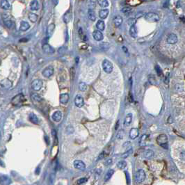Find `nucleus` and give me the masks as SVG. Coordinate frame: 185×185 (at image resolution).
<instances>
[{"label":"nucleus","mask_w":185,"mask_h":185,"mask_svg":"<svg viewBox=\"0 0 185 185\" xmlns=\"http://www.w3.org/2000/svg\"><path fill=\"white\" fill-rule=\"evenodd\" d=\"M24 101V97L22 94H19L17 96H15L13 99H12L11 103L15 105V106H20L23 103V102Z\"/></svg>","instance_id":"obj_5"},{"label":"nucleus","mask_w":185,"mask_h":185,"mask_svg":"<svg viewBox=\"0 0 185 185\" xmlns=\"http://www.w3.org/2000/svg\"><path fill=\"white\" fill-rule=\"evenodd\" d=\"M126 166H127V163L125 161H120L117 163V166L120 169H123L126 167Z\"/></svg>","instance_id":"obj_36"},{"label":"nucleus","mask_w":185,"mask_h":185,"mask_svg":"<svg viewBox=\"0 0 185 185\" xmlns=\"http://www.w3.org/2000/svg\"><path fill=\"white\" fill-rule=\"evenodd\" d=\"M146 179V173L143 170L139 169L137 170L135 174V181L136 183L140 184L142 183Z\"/></svg>","instance_id":"obj_3"},{"label":"nucleus","mask_w":185,"mask_h":185,"mask_svg":"<svg viewBox=\"0 0 185 185\" xmlns=\"http://www.w3.org/2000/svg\"><path fill=\"white\" fill-rule=\"evenodd\" d=\"M125 175H126V177H127V184L129 185V183H130V179H129V175L127 171H125Z\"/></svg>","instance_id":"obj_46"},{"label":"nucleus","mask_w":185,"mask_h":185,"mask_svg":"<svg viewBox=\"0 0 185 185\" xmlns=\"http://www.w3.org/2000/svg\"><path fill=\"white\" fill-rule=\"evenodd\" d=\"M109 13V11L108 9H102L99 12V17L101 18L102 20H104L107 17Z\"/></svg>","instance_id":"obj_23"},{"label":"nucleus","mask_w":185,"mask_h":185,"mask_svg":"<svg viewBox=\"0 0 185 185\" xmlns=\"http://www.w3.org/2000/svg\"><path fill=\"white\" fill-rule=\"evenodd\" d=\"M31 98L35 100V101L37 102H41L42 101V98L40 97V96H39L38 94L36 93H33V95L31 96Z\"/></svg>","instance_id":"obj_41"},{"label":"nucleus","mask_w":185,"mask_h":185,"mask_svg":"<svg viewBox=\"0 0 185 185\" xmlns=\"http://www.w3.org/2000/svg\"><path fill=\"white\" fill-rule=\"evenodd\" d=\"M72 13L68 11L67 13H65L64 16H63V21L65 23H68L70 22L72 20Z\"/></svg>","instance_id":"obj_25"},{"label":"nucleus","mask_w":185,"mask_h":185,"mask_svg":"<svg viewBox=\"0 0 185 185\" xmlns=\"http://www.w3.org/2000/svg\"><path fill=\"white\" fill-rule=\"evenodd\" d=\"M147 137H148V136L146 134L143 135L142 136H141V138L140 141H139V143H140V146H144L146 145V139H147Z\"/></svg>","instance_id":"obj_38"},{"label":"nucleus","mask_w":185,"mask_h":185,"mask_svg":"<svg viewBox=\"0 0 185 185\" xmlns=\"http://www.w3.org/2000/svg\"><path fill=\"white\" fill-rule=\"evenodd\" d=\"M123 17H121V16H120V15H116L113 18V24H114L116 27H120V25L123 23Z\"/></svg>","instance_id":"obj_14"},{"label":"nucleus","mask_w":185,"mask_h":185,"mask_svg":"<svg viewBox=\"0 0 185 185\" xmlns=\"http://www.w3.org/2000/svg\"><path fill=\"white\" fill-rule=\"evenodd\" d=\"M52 136H53V137H54V138H56V130L53 129V130L52 131Z\"/></svg>","instance_id":"obj_48"},{"label":"nucleus","mask_w":185,"mask_h":185,"mask_svg":"<svg viewBox=\"0 0 185 185\" xmlns=\"http://www.w3.org/2000/svg\"><path fill=\"white\" fill-rule=\"evenodd\" d=\"M4 24L6 27L8 29H12L15 25L14 22L12 20H11L10 19H8V17H6V20H4Z\"/></svg>","instance_id":"obj_27"},{"label":"nucleus","mask_w":185,"mask_h":185,"mask_svg":"<svg viewBox=\"0 0 185 185\" xmlns=\"http://www.w3.org/2000/svg\"><path fill=\"white\" fill-rule=\"evenodd\" d=\"M112 159H108V160L106 161V162L104 163V164H105V166H109V165H111V164L112 163Z\"/></svg>","instance_id":"obj_45"},{"label":"nucleus","mask_w":185,"mask_h":185,"mask_svg":"<svg viewBox=\"0 0 185 185\" xmlns=\"http://www.w3.org/2000/svg\"><path fill=\"white\" fill-rule=\"evenodd\" d=\"M122 49H123V51H124V52H126V53L127 52V48H126L125 47H124V46H123V47H122Z\"/></svg>","instance_id":"obj_50"},{"label":"nucleus","mask_w":185,"mask_h":185,"mask_svg":"<svg viewBox=\"0 0 185 185\" xmlns=\"http://www.w3.org/2000/svg\"><path fill=\"white\" fill-rule=\"evenodd\" d=\"M178 40V36L175 34H173V33H171L168 35L167 36V38H166V41L168 43V44L170 45H173V44H175Z\"/></svg>","instance_id":"obj_8"},{"label":"nucleus","mask_w":185,"mask_h":185,"mask_svg":"<svg viewBox=\"0 0 185 185\" xmlns=\"http://www.w3.org/2000/svg\"><path fill=\"white\" fill-rule=\"evenodd\" d=\"M114 173V170H112V169H109L108 171H107V173H106V175H104V182H107V181H109V179H111V178L112 177V175Z\"/></svg>","instance_id":"obj_30"},{"label":"nucleus","mask_w":185,"mask_h":185,"mask_svg":"<svg viewBox=\"0 0 185 185\" xmlns=\"http://www.w3.org/2000/svg\"><path fill=\"white\" fill-rule=\"evenodd\" d=\"M135 23H136V20L134 18H129L127 20V24L130 25V27L135 25Z\"/></svg>","instance_id":"obj_44"},{"label":"nucleus","mask_w":185,"mask_h":185,"mask_svg":"<svg viewBox=\"0 0 185 185\" xmlns=\"http://www.w3.org/2000/svg\"><path fill=\"white\" fill-rule=\"evenodd\" d=\"M132 151H133L132 148H130L129 150H127L125 153H123V154L122 155V157L125 159V158H127V157H129V155L132 153Z\"/></svg>","instance_id":"obj_39"},{"label":"nucleus","mask_w":185,"mask_h":185,"mask_svg":"<svg viewBox=\"0 0 185 185\" xmlns=\"http://www.w3.org/2000/svg\"><path fill=\"white\" fill-rule=\"evenodd\" d=\"M144 18L148 22H158L160 19L158 14L152 12L146 13L144 15Z\"/></svg>","instance_id":"obj_2"},{"label":"nucleus","mask_w":185,"mask_h":185,"mask_svg":"<svg viewBox=\"0 0 185 185\" xmlns=\"http://www.w3.org/2000/svg\"><path fill=\"white\" fill-rule=\"evenodd\" d=\"M143 155L147 159H151L152 157L154 156V152L151 150H148L144 152Z\"/></svg>","instance_id":"obj_32"},{"label":"nucleus","mask_w":185,"mask_h":185,"mask_svg":"<svg viewBox=\"0 0 185 185\" xmlns=\"http://www.w3.org/2000/svg\"><path fill=\"white\" fill-rule=\"evenodd\" d=\"M87 181H88V179H87L86 178H82L79 179L78 180H77V185H83V184H84V183H86Z\"/></svg>","instance_id":"obj_43"},{"label":"nucleus","mask_w":185,"mask_h":185,"mask_svg":"<svg viewBox=\"0 0 185 185\" xmlns=\"http://www.w3.org/2000/svg\"><path fill=\"white\" fill-rule=\"evenodd\" d=\"M124 136H125V131L123 129H120L118 131V132L116 134V139H118V140L123 139L124 138Z\"/></svg>","instance_id":"obj_34"},{"label":"nucleus","mask_w":185,"mask_h":185,"mask_svg":"<svg viewBox=\"0 0 185 185\" xmlns=\"http://www.w3.org/2000/svg\"><path fill=\"white\" fill-rule=\"evenodd\" d=\"M87 88H88L87 85H86V83H84V82H81V83H79V90H80L81 91H85V90H87Z\"/></svg>","instance_id":"obj_37"},{"label":"nucleus","mask_w":185,"mask_h":185,"mask_svg":"<svg viewBox=\"0 0 185 185\" xmlns=\"http://www.w3.org/2000/svg\"><path fill=\"white\" fill-rule=\"evenodd\" d=\"M73 165L74 168L80 170H84L86 169V164L81 160H75Z\"/></svg>","instance_id":"obj_9"},{"label":"nucleus","mask_w":185,"mask_h":185,"mask_svg":"<svg viewBox=\"0 0 185 185\" xmlns=\"http://www.w3.org/2000/svg\"><path fill=\"white\" fill-rule=\"evenodd\" d=\"M100 47L103 50H108L109 48V44L108 43H102L100 44Z\"/></svg>","instance_id":"obj_42"},{"label":"nucleus","mask_w":185,"mask_h":185,"mask_svg":"<svg viewBox=\"0 0 185 185\" xmlns=\"http://www.w3.org/2000/svg\"><path fill=\"white\" fill-rule=\"evenodd\" d=\"M93 36L94 38V39L97 41H101L104 38V36L100 31L99 30H96L93 31Z\"/></svg>","instance_id":"obj_13"},{"label":"nucleus","mask_w":185,"mask_h":185,"mask_svg":"<svg viewBox=\"0 0 185 185\" xmlns=\"http://www.w3.org/2000/svg\"><path fill=\"white\" fill-rule=\"evenodd\" d=\"M96 27L99 31H104L105 28V24L103 20H98L96 23Z\"/></svg>","instance_id":"obj_29"},{"label":"nucleus","mask_w":185,"mask_h":185,"mask_svg":"<svg viewBox=\"0 0 185 185\" xmlns=\"http://www.w3.org/2000/svg\"><path fill=\"white\" fill-rule=\"evenodd\" d=\"M30 8L31 11H38L40 8L39 2L36 0L31 1L30 3Z\"/></svg>","instance_id":"obj_16"},{"label":"nucleus","mask_w":185,"mask_h":185,"mask_svg":"<svg viewBox=\"0 0 185 185\" xmlns=\"http://www.w3.org/2000/svg\"><path fill=\"white\" fill-rule=\"evenodd\" d=\"M43 86V81L40 79H34L31 83V88L35 91H38Z\"/></svg>","instance_id":"obj_6"},{"label":"nucleus","mask_w":185,"mask_h":185,"mask_svg":"<svg viewBox=\"0 0 185 185\" xmlns=\"http://www.w3.org/2000/svg\"><path fill=\"white\" fill-rule=\"evenodd\" d=\"M121 12L123 13L124 14H125V15H129V13L132 12V8L129 6H125V7L122 8Z\"/></svg>","instance_id":"obj_35"},{"label":"nucleus","mask_w":185,"mask_h":185,"mask_svg":"<svg viewBox=\"0 0 185 185\" xmlns=\"http://www.w3.org/2000/svg\"><path fill=\"white\" fill-rule=\"evenodd\" d=\"M88 17L89 18V20H90L91 21H93V22L96 21V14H95V12L93 11V9H91V8L89 9V11H88Z\"/></svg>","instance_id":"obj_28"},{"label":"nucleus","mask_w":185,"mask_h":185,"mask_svg":"<svg viewBox=\"0 0 185 185\" xmlns=\"http://www.w3.org/2000/svg\"><path fill=\"white\" fill-rule=\"evenodd\" d=\"M139 134V132L137 128H132L129 132V137L132 139H135L136 138L138 137Z\"/></svg>","instance_id":"obj_15"},{"label":"nucleus","mask_w":185,"mask_h":185,"mask_svg":"<svg viewBox=\"0 0 185 185\" xmlns=\"http://www.w3.org/2000/svg\"><path fill=\"white\" fill-rule=\"evenodd\" d=\"M30 27V25L27 22L25 21H22V22L20 23V29L22 31H27L29 29Z\"/></svg>","instance_id":"obj_26"},{"label":"nucleus","mask_w":185,"mask_h":185,"mask_svg":"<svg viewBox=\"0 0 185 185\" xmlns=\"http://www.w3.org/2000/svg\"><path fill=\"white\" fill-rule=\"evenodd\" d=\"M11 183V179L6 175L1 176V185H9Z\"/></svg>","instance_id":"obj_18"},{"label":"nucleus","mask_w":185,"mask_h":185,"mask_svg":"<svg viewBox=\"0 0 185 185\" xmlns=\"http://www.w3.org/2000/svg\"><path fill=\"white\" fill-rule=\"evenodd\" d=\"M129 35L131 36V37H132L133 38H136L138 36V32H137V28L135 25H133L132 27H130L129 29Z\"/></svg>","instance_id":"obj_17"},{"label":"nucleus","mask_w":185,"mask_h":185,"mask_svg":"<svg viewBox=\"0 0 185 185\" xmlns=\"http://www.w3.org/2000/svg\"><path fill=\"white\" fill-rule=\"evenodd\" d=\"M132 113H128L126 117L125 118V120H124V125L125 127H128L129 126L131 123H132Z\"/></svg>","instance_id":"obj_19"},{"label":"nucleus","mask_w":185,"mask_h":185,"mask_svg":"<svg viewBox=\"0 0 185 185\" xmlns=\"http://www.w3.org/2000/svg\"><path fill=\"white\" fill-rule=\"evenodd\" d=\"M0 4L1 8H3L4 10H9L11 8V5L7 0H1Z\"/></svg>","instance_id":"obj_21"},{"label":"nucleus","mask_w":185,"mask_h":185,"mask_svg":"<svg viewBox=\"0 0 185 185\" xmlns=\"http://www.w3.org/2000/svg\"><path fill=\"white\" fill-rule=\"evenodd\" d=\"M131 146V143H130V142H125V143L123 144L124 148H125V147H127V146Z\"/></svg>","instance_id":"obj_49"},{"label":"nucleus","mask_w":185,"mask_h":185,"mask_svg":"<svg viewBox=\"0 0 185 185\" xmlns=\"http://www.w3.org/2000/svg\"><path fill=\"white\" fill-rule=\"evenodd\" d=\"M155 70H156L157 75H158L159 77H162V76H163L162 70V68L159 67L158 65H157V66H155Z\"/></svg>","instance_id":"obj_40"},{"label":"nucleus","mask_w":185,"mask_h":185,"mask_svg":"<svg viewBox=\"0 0 185 185\" xmlns=\"http://www.w3.org/2000/svg\"><path fill=\"white\" fill-rule=\"evenodd\" d=\"M52 120H53L54 122H56V123L60 122L61 120L62 119L61 111H55V112L52 114Z\"/></svg>","instance_id":"obj_12"},{"label":"nucleus","mask_w":185,"mask_h":185,"mask_svg":"<svg viewBox=\"0 0 185 185\" xmlns=\"http://www.w3.org/2000/svg\"><path fill=\"white\" fill-rule=\"evenodd\" d=\"M42 49H43L44 52L47 53V54H50L54 53V51H55L54 49L51 45L47 44V43H44L42 46Z\"/></svg>","instance_id":"obj_10"},{"label":"nucleus","mask_w":185,"mask_h":185,"mask_svg":"<svg viewBox=\"0 0 185 185\" xmlns=\"http://www.w3.org/2000/svg\"><path fill=\"white\" fill-rule=\"evenodd\" d=\"M74 104L76 105V107L81 108L84 106V98L81 96H77L74 98Z\"/></svg>","instance_id":"obj_11"},{"label":"nucleus","mask_w":185,"mask_h":185,"mask_svg":"<svg viewBox=\"0 0 185 185\" xmlns=\"http://www.w3.org/2000/svg\"><path fill=\"white\" fill-rule=\"evenodd\" d=\"M54 29H55V24H53V23H52L50 24L48 27H47V36H48V37H50L51 36L53 33H54Z\"/></svg>","instance_id":"obj_20"},{"label":"nucleus","mask_w":185,"mask_h":185,"mask_svg":"<svg viewBox=\"0 0 185 185\" xmlns=\"http://www.w3.org/2000/svg\"><path fill=\"white\" fill-rule=\"evenodd\" d=\"M102 68L103 70L107 74H109L113 71V63L111 61H109L107 59H104L102 61Z\"/></svg>","instance_id":"obj_4"},{"label":"nucleus","mask_w":185,"mask_h":185,"mask_svg":"<svg viewBox=\"0 0 185 185\" xmlns=\"http://www.w3.org/2000/svg\"><path fill=\"white\" fill-rule=\"evenodd\" d=\"M29 119L32 123L35 124V125H38L39 123V119L38 118L37 116L34 113H31L29 116Z\"/></svg>","instance_id":"obj_22"},{"label":"nucleus","mask_w":185,"mask_h":185,"mask_svg":"<svg viewBox=\"0 0 185 185\" xmlns=\"http://www.w3.org/2000/svg\"><path fill=\"white\" fill-rule=\"evenodd\" d=\"M105 157V155H104V152H102L101 154L99 155V157H98V159H100V160H101L104 157Z\"/></svg>","instance_id":"obj_47"},{"label":"nucleus","mask_w":185,"mask_h":185,"mask_svg":"<svg viewBox=\"0 0 185 185\" xmlns=\"http://www.w3.org/2000/svg\"><path fill=\"white\" fill-rule=\"evenodd\" d=\"M97 3L100 6H101L102 8H106L107 6H109V1L107 0H99Z\"/></svg>","instance_id":"obj_33"},{"label":"nucleus","mask_w":185,"mask_h":185,"mask_svg":"<svg viewBox=\"0 0 185 185\" xmlns=\"http://www.w3.org/2000/svg\"><path fill=\"white\" fill-rule=\"evenodd\" d=\"M28 17L29 20L31 22H36L37 20H38V15L36 13H29Z\"/></svg>","instance_id":"obj_31"},{"label":"nucleus","mask_w":185,"mask_h":185,"mask_svg":"<svg viewBox=\"0 0 185 185\" xmlns=\"http://www.w3.org/2000/svg\"><path fill=\"white\" fill-rule=\"evenodd\" d=\"M42 74L45 77H47V78H50V77H52L54 74V67L51 66H49L47 67H46L43 70L42 72Z\"/></svg>","instance_id":"obj_7"},{"label":"nucleus","mask_w":185,"mask_h":185,"mask_svg":"<svg viewBox=\"0 0 185 185\" xmlns=\"http://www.w3.org/2000/svg\"><path fill=\"white\" fill-rule=\"evenodd\" d=\"M69 95L67 93H63L60 96V102L61 104H66L69 101Z\"/></svg>","instance_id":"obj_24"},{"label":"nucleus","mask_w":185,"mask_h":185,"mask_svg":"<svg viewBox=\"0 0 185 185\" xmlns=\"http://www.w3.org/2000/svg\"><path fill=\"white\" fill-rule=\"evenodd\" d=\"M157 143L160 146H162V148L167 149L168 148V137L166 134H160L159 136H158V137L157 138Z\"/></svg>","instance_id":"obj_1"}]
</instances>
